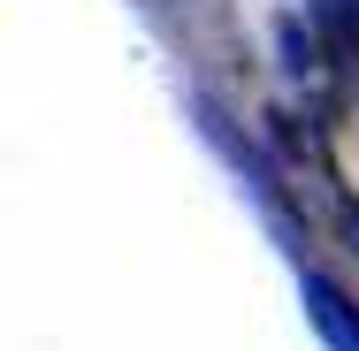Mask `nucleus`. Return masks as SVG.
<instances>
[{"label":"nucleus","mask_w":359,"mask_h":351,"mask_svg":"<svg viewBox=\"0 0 359 351\" xmlns=\"http://www.w3.org/2000/svg\"><path fill=\"white\" fill-rule=\"evenodd\" d=\"M313 23L337 39V54H359V0H306Z\"/></svg>","instance_id":"obj_2"},{"label":"nucleus","mask_w":359,"mask_h":351,"mask_svg":"<svg viewBox=\"0 0 359 351\" xmlns=\"http://www.w3.org/2000/svg\"><path fill=\"white\" fill-rule=\"evenodd\" d=\"M298 290H306V313H313V329L329 336V351H359V305H352V298L321 275V268H306Z\"/></svg>","instance_id":"obj_1"},{"label":"nucleus","mask_w":359,"mask_h":351,"mask_svg":"<svg viewBox=\"0 0 359 351\" xmlns=\"http://www.w3.org/2000/svg\"><path fill=\"white\" fill-rule=\"evenodd\" d=\"M276 46H283V69L298 76V84H313V69H321V62H313V39H306V23H298V15H283V23H276Z\"/></svg>","instance_id":"obj_3"}]
</instances>
